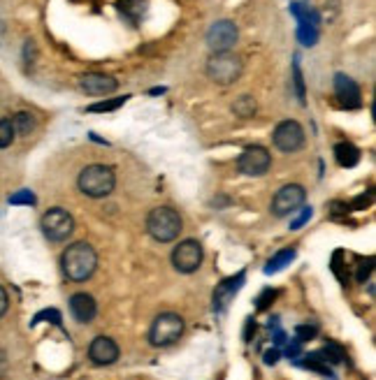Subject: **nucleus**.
Segmentation results:
<instances>
[{
    "label": "nucleus",
    "mask_w": 376,
    "mask_h": 380,
    "mask_svg": "<svg viewBox=\"0 0 376 380\" xmlns=\"http://www.w3.org/2000/svg\"><path fill=\"white\" fill-rule=\"evenodd\" d=\"M60 269H63L65 278L75 281V283H84L98 269V253L86 241L70 244L60 255Z\"/></svg>",
    "instance_id": "f257e3e1"
},
{
    "label": "nucleus",
    "mask_w": 376,
    "mask_h": 380,
    "mask_svg": "<svg viewBox=\"0 0 376 380\" xmlns=\"http://www.w3.org/2000/svg\"><path fill=\"white\" fill-rule=\"evenodd\" d=\"M114 186H117V174H114V169L109 165H98V163L89 165L77 176V188L91 200H100L112 195Z\"/></svg>",
    "instance_id": "f03ea898"
},
{
    "label": "nucleus",
    "mask_w": 376,
    "mask_h": 380,
    "mask_svg": "<svg viewBox=\"0 0 376 380\" xmlns=\"http://www.w3.org/2000/svg\"><path fill=\"white\" fill-rule=\"evenodd\" d=\"M181 230H184V220H181L177 209H172V206H156V209L149 211L147 232L156 241L161 244L174 241L181 235Z\"/></svg>",
    "instance_id": "7ed1b4c3"
},
{
    "label": "nucleus",
    "mask_w": 376,
    "mask_h": 380,
    "mask_svg": "<svg viewBox=\"0 0 376 380\" xmlns=\"http://www.w3.org/2000/svg\"><path fill=\"white\" fill-rule=\"evenodd\" d=\"M207 77L218 86H230L235 84L244 72V63L235 51H216L211 54L207 60V67H204Z\"/></svg>",
    "instance_id": "20e7f679"
},
{
    "label": "nucleus",
    "mask_w": 376,
    "mask_h": 380,
    "mask_svg": "<svg viewBox=\"0 0 376 380\" xmlns=\"http://www.w3.org/2000/svg\"><path fill=\"white\" fill-rule=\"evenodd\" d=\"M184 334V318L177 313H161L149 329V343L156 348L174 346Z\"/></svg>",
    "instance_id": "39448f33"
},
{
    "label": "nucleus",
    "mask_w": 376,
    "mask_h": 380,
    "mask_svg": "<svg viewBox=\"0 0 376 380\" xmlns=\"http://www.w3.org/2000/svg\"><path fill=\"white\" fill-rule=\"evenodd\" d=\"M40 228H42V235L54 244L68 241L72 237V232H75V218H72L70 211L60 209V206H54V209L42 213Z\"/></svg>",
    "instance_id": "423d86ee"
},
{
    "label": "nucleus",
    "mask_w": 376,
    "mask_h": 380,
    "mask_svg": "<svg viewBox=\"0 0 376 380\" xmlns=\"http://www.w3.org/2000/svg\"><path fill=\"white\" fill-rule=\"evenodd\" d=\"M272 167V153L260 144H251L237 158V169L244 176H263Z\"/></svg>",
    "instance_id": "0eeeda50"
},
{
    "label": "nucleus",
    "mask_w": 376,
    "mask_h": 380,
    "mask_svg": "<svg viewBox=\"0 0 376 380\" xmlns=\"http://www.w3.org/2000/svg\"><path fill=\"white\" fill-rule=\"evenodd\" d=\"M202 257H204L202 244L196 241V239H184L172 250V265L181 274H193L202 265Z\"/></svg>",
    "instance_id": "6e6552de"
},
{
    "label": "nucleus",
    "mask_w": 376,
    "mask_h": 380,
    "mask_svg": "<svg viewBox=\"0 0 376 380\" xmlns=\"http://www.w3.org/2000/svg\"><path fill=\"white\" fill-rule=\"evenodd\" d=\"M305 200H307L305 186H300V183H288V186H283L281 190H277L274 200H272V213H274L277 218H286L300 209V206L305 204Z\"/></svg>",
    "instance_id": "1a4fd4ad"
},
{
    "label": "nucleus",
    "mask_w": 376,
    "mask_h": 380,
    "mask_svg": "<svg viewBox=\"0 0 376 380\" xmlns=\"http://www.w3.org/2000/svg\"><path fill=\"white\" fill-rule=\"evenodd\" d=\"M207 47L211 49V54L216 51H230L239 40V28L235 21L230 19H221L216 23H211L209 30H207Z\"/></svg>",
    "instance_id": "9d476101"
},
{
    "label": "nucleus",
    "mask_w": 376,
    "mask_h": 380,
    "mask_svg": "<svg viewBox=\"0 0 376 380\" xmlns=\"http://www.w3.org/2000/svg\"><path fill=\"white\" fill-rule=\"evenodd\" d=\"M272 142L279 151L283 153H295L305 146V128L297 121H281L274 132H272Z\"/></svg>",
    "instance_id": "9b49d317"
},
{
    "label": "nucleus",
    "mask_w": 376,
    "mask_h": 380,
    "mask_svg": "<svg viewBox=\"0 0 376 380\" xmlns=\"http://www.w3.org/2000/svg\"><path fill=\"white\" fill-rule=\"evenodd\" d=\"M89 359L95 366H109L119 359V346L109 336H95L89 346Z\"/></svg>",
    "instance_id": "f8f14e48"
},
{
    "label": "nucleus",
    "mask_w": 376,
    "mask_h": 380,
    "mask_svg": "<svg viewBox=\"0 0 376 380\" xmlns=\"http://www.w3.org/2000/svg\"><path fill=\"white\" fill-rule=\"evenodd\" d=\"M335 95H337L339 105L346 109H357L362 105L360 86H357L349 75H342V72L335 75Z\"/></svg>",
    "instance_id": "ddd939ff"
},
{
    "label": "nucleus",
    "mask_w": 376,
    "mask_h": 380,
    "mask_svg": "<svg viewBox=\"0 0 376 380\" xmlns=\"http://www.w3.org/2000/svg\"><path fill=\"white\" fill-rule=\"evenodd\" d=\"M80 86L86 95H109L119 88V82L102 72H86L80 77Z\"/></svg>",
    "instance_id": "4468645a"
},
{
    "label": "nucleus",
    "mask_w": 376,
    "mask_h": 380,
    "mask_svg": "<svg viewBox=\"0 0 376 380\" xmlns=\"http://www.w3.org/2000/svg\"><path fill=\"white\" fill-rule=\"evenodd\" d=\"M70 313L77 322L89 324V322H93L95 313H98V304H95V299L86 295V292H75V295L70 297Z\"/></svg>",
    "instance_id": "2eb2a0df"
},
{
    "label": "nucleus",
    "mask_w": 376,
    "mask_h": 380,
    "mask_svg": "<svg viewBox=\"0 0 376 380\" xmlns=\"http://www.w3.org/2000/svg\"><path fill=\"white\" fill-rule=\"evenodd\" d=\"M244 278H246V274L239 272L237 276H230V278H226L221 285L216 287V290H214V309L216 311H226V306L233 302V297L239 292V287H242V283H244Z\"/></svg>",
    "instance_id": "dca6fc26"
},
{
    "label": "nucleus",
    "mask_w": 376,
    "mask_h": 380,
    "mask_svg": "<svg viewBox=\"0 0 376 380\" xmlns=\"http://www.w3.org/2000/svg\"><path fill=\"white\" fill-rule=\"evenodd\" d=\"M117 10L132 23V26H137V23L147 16L149 0H117Z\"/></svg>",
    "instance_id": "f3484780"
},
{
    "label": "nucleus",
    "mask_w": 376,
    "mask_h": 380,
    "mask_svg": "<svg viewBox=\"0 0 376 380\" xmlns=\"http://www.w3.org/2000/svg\"><path fill=\"white\" fill-rule=\"evenodd\" d=\"M335 158L342 167H355V165L360 163V151H357L351 142H342L335 146Z\"/></svg>",
    "instance_id": "a211bd4d"
},
{
    "label": "nucleus",
    "mask_w": 376,
    "mask_h": 380,
    "mask_svg": "<svg viewBox=\"0 0 376 380\" xmlns=\"http://www.w3.org/2000/svg\"><path fill=\"white\" fill-rule=\"evenodd\" d=\"M258 112V102L256 97L251 95H239L237 100L233 102V114L239 116V119H253Z\"/></svg>",
    "instance_id": "6ab92c4d"
},
{
    "label": "nucleus",
    "mask_w": 376,
    "mask_h": 380,
    "mask_svg": "<svg viewBox=\"0 0 376 380\" xmlns=\"http://www.w3.org/2000/svg\"><path fill=\"white\" fill-rule=\"evenodd\" d=\"M12 126H14V132L21 134V137H28V134L35 132V128H38V119H35L30 112H19L12 119Z\"/></svg>",
    "instance_id": "aec40b11"
},
{
    "label": "nucleus",
    "mask_w": 376,
    "mask_h": 380,
    "mask_svg": "<svg viewBox=\"0 0 376 380\" xmlns=\"http://www.w3.org/2000/svg\"><path fill=\"white\" fill-rule=\"evenodd\" d=\"M293 260H295V248L279 250V253L268 262V267H265V274H277V272H281V269H286Z\"/></svg>",
    "instance_id": "412c9836"
},
{
    "label": "nucleus",
    "mask_w": 376,
    "mask_h": 380,
    "mask_svg": "<svg viewBox=\"0 0 376 380\" xmlns=\"http://www.w3.org/2000/svg\"><path fill=\"white\" fill-rule=\"evenodd\" d=\"M297 40L305 47H314L318 42V26H314L309 21H300L297 23Z\"/></svg>",
    "instance_id": "4be33fe9"
},
{
    "label": "nucleus",
    "mask_w": 376,
    "mask_h": 380,
    "mask_svg": "<svg viewBox=\"0 0 376 380\" xmlns=\"http://www.w3.org/2000/svg\"><path fill=\"white\" fill-rule=\"evenodd\" d=\"M320 357H323V361H327V364H339L344 357H346V353H344V348L339 346V343L335 341H327V346L323 348V351H318Z\"/></svg>",
    "instance_id": "5701e85b"
},
{
    "label": "nucleus",
    "mask_w": 376,
    "mask_h": 380,
    "mask_svg": "<svg viewBox=\"0 0 376 380\" xmlns=\"http://www.w3.org/2000/svg\"><path fill=\"white\" fill-rule=\"evenodd\" d=\"M130 95H124V97H117V100H102V102H95V105H89V112H95V114H102V112H114V109L124 107L128 102Z\"/></svg>",
    "instance_id": "b1692460"
},
{
    "label": "nucleus",
    "mask_w": 376,
    "mask_h": 380,
    "mask_svg": "<svg viewBox=\"0 0 376 380\" xmlns=\"http://www.w3.org/2000/svg\"><path fill=\"white\" fill-rule=\"evenodd\" d=\"M16 132L14 126H12V119H0V149H8V146L14 142Z\"/></svg>",
    "instance_id": "393cba45"
},
{
    "label": "nucleus",
    "mask_w": 376,
    "mask_h": 380,
    "mask_svg": "<svg viewBox=\"0 0 376 380\" xmlns=\"http://www.w3.org/2000/svg\"><path fill=\"white\" fill-rule=\"evenodd\" d=\"M293 82H295V93L300 97L302 105H305L307 91H305V77H302V70H300V58H295V63H293Z\"/></svg>",
    "instance_id": "a878e982"
},
{
    "label": "nucleus",
    "mask_w": 376,
    "mask_h": 380,
    "mask_svg": "<svg viewBox=\"0 0 376 380\" xmlns=\"http://www.w3.org/2000/svg\"><path fill=\"white\" fill-rule=\"evenodd\" d=\"M295 336H297V341H300V343L316 339V336H318V324H297Z\"/></svg>",
    "instance_id": "bb28decb"
},
{
    "label": "nucleus",
    "mask_w": 376,
    "mask_h": 380,
    "mask_svg": "<svg viewBox=\"0 0 376 380\" xmlns=\"http://www.w3.org/2000/svg\"><path fill=\"white\" fill-rule=\"evenodd\" d=\"M10 202L12 204H35L38 200H35V195L30 193V190H19V193L12 195Z\"/></svg>",
    "instance_id": "cd10ccee"
},
{
    "label": "nucleus",
    "mask_w": 376,
    "mask_h": 380,
    "mask_svg": "<svg viewBox=\"0 0 376 380\" xmlns=\"http://www.w3.org/2000/svg\"><path fill=\"white\" fill-rule=\"evenodd\" d=\"M372 262H374L372 257H369L367 262H360V267H357V274H355V281H357V283H365L367 276L372 274Z\"/></svg>",
    "instance_id": "c85d7f7f"
},
{
    "label": "nucleus",
    "mask_w": 376,
    "mask_h": 380,
    "mask_svg": "<svg viewBox=\"0 0 376 380\" xmlns=\"http://www.w3.org/2000/svg\"><path fill=\"white\" fill-rule=\"evenodd\" d=\"M312 216H314L312 206H305V209H302V213H300V216H297V218L293 220V223H290V230H300V228H302V225H305V223H307V220H309V218H312Z\"/></svg>",
    "instance_id": "c756f323"
},
{
    "label": "nucleus",
    "mask_w": 376,
    "mask_h": 380,
    "mask_svg": "<svg viewBox=\"0 0 376 380\" xmlns=\"http://www.w3.org/2000/svg\"><path fill=\"white\" fill-rule=\"evenodd\" d=\"M302 355V343L297 339H290L288 346H286V357L288 359H297Z\"/></svg>",
    "instance_id": "7c9ffc66"
},
{
    "label": "nucleus",
    "mask_w": 376,
    "mask_h": 380,
    "mask_svg": "<svg viewBox=\"0 0 376 380\" xmlns=\"http://www.w3.org/2000/svg\"><path fill=\"white\" fill-rule=\"evenodd\" d=\"M277 297V290H270V287H268V290H265L263 292V295H260L258 297V311H265V309H268V306L272 304V299H274Z\"/></svg>",
    "instance_id": "2f4dec72"
},
{
    "label": "nucleus",
    "mask_w": 376,
    "mask_h": 380,
    "mask_svg": "<svg viewBox=\"0 0 376 380\" xmlns=\"http://www.w3.org/2000/svg\"><path fill=\"white\" fill-rule=\"evenodd\" d=\"M8 309H10V295H8V290L0 285V318L8 313Z\"/></svg>",
    "instance_id": "473e14b6"
},
{
    "label": "nucleus",
    "mask_w": 376,
    "mask_h": 380,
    "mask_svg": "<svg viewBox=\"0 0 376 380\" xmlns=\"http://www.w3.org/2000/svg\"><path fill=\"white\" fill-rule=\"evenodd\" d=\"M8 369H10V359H8V353L0 348V380L8 376Z\"/></svg>",
    "instance_id": "72a5a7b5"
},
{
    "label": "nucleus",
    "mask_w": 376,
    "mask_h": 380,
    "mask_svg": "<svg viewBox=\"0 0 376 380\" xmlns=\"http://www.w3.org/2000/svg\"><path fill=\"white\" fill-rule=\"evenodd\" d=\"M279 357H281V353H279L277 348H272V351L265 353V364H277Z\"/></svg>",
    "instance_id": "f704fd0d"
},
{
    "label": "nucleus",
    "mask_w": 376,
    "mask_h": 380,
    "mask_svg": "<svg viewBox=\"0 0 376 380\" xmlns=\"http://www.w3.org/2000/svg\"><path fill=\"white\" fill-rule=\"evenodd\" d=\"M251 332H256V322L246 320V332H244V341H251Z\"/></svg>",
    "instance_id": "c9c22d12"
},
{
    "label": "nucleus",
    "mask_w": 376,
    "mask_h": 380,
    "mask_svg": "<svg viewBox=\"0 0 376 380\" xmlns=\"http://www.w3.org/2000/svg\"><path fill=\"white\" fill-rule=\"evenodd\" d=\"M367 204H369V198H365V195H362V198H357L353 202V209H362V206H367Z\"/></svg>",
    "instance_id": "e433bc0d"
},
{
    "label": "nucleus",
    "mask_w": 376,
    "mask_h": 380,
    "mask_svg": "<svg viewBox=\"0 0 376 380\" xmlns=\"http://www.w3.org/2000/svg\"><path fill=\"white\" fill-rule=\"evenodd\" d=\"M274 343H277V346H281V343H286V334H283L281 329H279V332L274 334Z\"/></svg>",
    "instance_id": "4c0bfd02"
}]
</instances>
